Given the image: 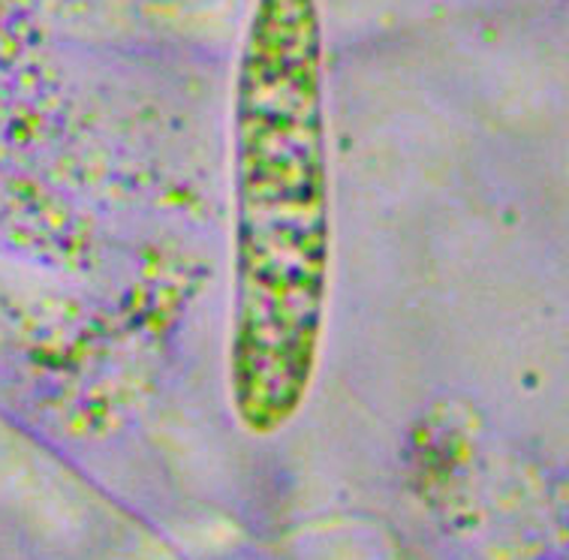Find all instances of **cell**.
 Wrapping results in <instances>:
<instances>
[{
    "label": "cell",
    "instance_id": "1",
    "mask_svg": "<svg viewBox=\"0 0 569 560\" xmlns=\"http://www.w3.org/2000/svg\"><path fill=\"white\" fill-rule=\"evenodd\" d=\"M331 176L320 0H253L232 88L227 380L253 434L292 422L320 368Z\"/></svg>",
    "mask_w": 569,
    "mask_h": 560
}]
</instances>
